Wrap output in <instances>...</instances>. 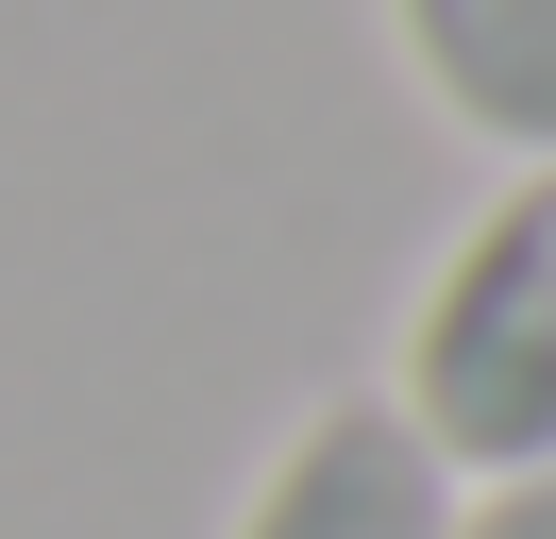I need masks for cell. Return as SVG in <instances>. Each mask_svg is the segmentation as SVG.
Returning a JSON list of instances; mask_svg holds the SVG:
<instances>
[{"label": "cell", "mask_w": 556, "mask_h": 539, "mask_svg": "<svg viewBox=\"0 0 556 539\" xmlns=\"http://www.w3.org/2000/svg\"><path fill=\"white\" fill-rule=\"evenodd\" d=\"M439 472H540L556 455V168H506V186L455 220V253L421 270L405 303V371H388Z\"/></svg>", "instance_id": "6da1fadb"}, {"label": "cell", "mask_w": 556, "mask_h": 539, "mask_svg": "<svg viewBox=\"0 0 556 539\" xmlns=\"http://www.w3.org/2000/svg\"><path fill=\"white\" fill-rule=\"evenodd\" d=\"M219 539H455V472L388 388H320L270 438V472L237 489Z\"/></svg>", "instance_id": "7a4b0ae2"}, {"label": "cell", "mask_w": 556, "mask_h": 539, "mask_svg": "<svg viewBox=\"0 0 556 539\" xmlns=\"http://www.w3.org/2000/svg\"><path fill=\"white\" fill-rule=\"evenodd\" d=\"M388 34L472 152L556 168V0H388Z\"/></svg>", "instance_id": "3957f363"}, {"label": "cell", "mask_w": 556, "mask_h": 539, "mask_svg": "<svg viewBox=\"0 0 556 539\" xmlns=\"http://www.w3.org/2000/svg\"><path fill=\"white\" fill-rule=\"evenodd\" d=\"M455 539H556V455L540 472H472L455 489Z\"/></svg>", "instance_id": "277c9868"}]
</instances>
